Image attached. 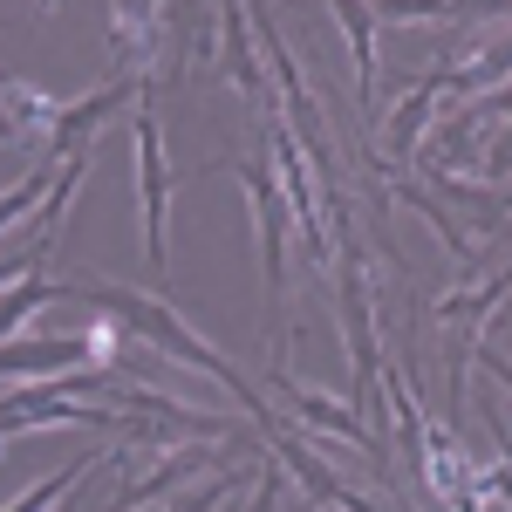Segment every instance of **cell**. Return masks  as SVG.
Returning a JSON list of instances; mask_svg holds the SVG:
<instances>
[{
    "label": "cell",
    "instance_id": "52a82bcc",
    "mask_svg": "<svg viewBox=\"0 0 512 512\" xmlns=\"http://www.w3.org/2000/svg\"><path fill=\"white\" fill-rule=\"evenodd\" d=\"M62 294H69V287H62V280H48L41 267H35V274H21L14 287H7V301H0V335H14V328H21V321L35 315V308L62 301Z\"/></svg>",
    "mask_w": 512,
    "mask_h": 512
},
{
    "label": "cell",
    "instance_id": "5b68a950",
    "mask_svg": "<svg viewBox=\"0 0 512 512\" xmlns=\"http://www.w3.org/2000/svg\"><path fill=\"white\" fill-rule=\"evenodd\" d=\"M437 103H444V82H437V69H431V76H424L410 96H403V103H396V117H390V151H396V158H410V151H417V137L431 130V110H437Z\"/></svg>",
    "mask_w": 512,
    "mask_h": 512
},
{
    "label": "cell",
    "instance_id": "7c38bea8",
    "mask_svg": "<svg viewBox=\"0 0 512 512\" xmlns=\"http://www.w3.org/2000/svg\"><path fill=\"white\" fill-rule=\"evenodd\" d=\"M48 7H55V0H41V14H48Z\"/></svg>",
    "mask_w": 512,
    "mask_h": 512
},
{
    "label": "cell",
    "instance_id": "7a4b0ae2",
    "mask_svg": "<svg viewBox=\"0 0 512 512\" xmlns=\"http://www.w3.org/2000/svg\"><path fill=\"white\" fill-rule=\"evenodd\" d=\"M137 198H144L151 274H164V287H171V171H164V130H158V103H151V76L137 89Z\"/></svg>",
    "mask_w": 512,
    "mask_h": 512
},
{
    "label": "cell",
    "instance_id": "9c48e42d",
    "mask_svg": "<svg viewBox=\"0 0 512 512\" xmlns=\"http://www.w3.org/2000/svg\"><path fill=\"white\" fill-rule=\"evenodd\" d=\"M41 192H48V164H35V171H28L14 192L0 198V233H14V226H21V219H28V212L41 205Z\"/></svg>",
    "mask_w": 512,
    "mask_h": 512
},
{
    "label": "cell",
    "instance_id": "30bf717a",
    "mask_svg": "<svg viewBox=\"0 0 512 512\" xmlns=\"http://www.w3.org/2000/svg\"><path fill=\"white\" fill-rule=\"evenodd\" d=\"M376 21H451V0H369Z\"/></svg>",
    "mask_w": 512,
    "mask_h": 512
},
{
    "label": "cell",
    "instance_id": "ba28073f",
    "mask_svg": "<svg viewBox=\"0 0 512 512\" xmlns=\"http://www.w3.org/2000/svg\"><path fill=\"white\" fill-rule=\"evenodd\" d=\"M89 465H96V451H82V458H69V465H62L55 478H41V485H28V492H21V499H14L7 512H41V506H55V499H62L69 485H82V478H89Z\"/></svg>",
    "mask_w": 512,
    "mask_h": 512
},
{
    "label": "cell",
    "instance_id": "8fae6325",
    "mask_svg": "<svg viewBox=\"0 0 512 512\" xmlns=\"http://www.w3.org/2000/svg\"><path fill=\"white\" fill-rule=\"evenodd\" d=\"M485 362H492V376H499V383H506V396H512V362L499 349H485Z\"/></svg>",
    "mask_w": 512,
    "mask_h": 512
},
{
    "label": "cell",
    "instance_id": "6da1fadb",
    "mask_svg": "<svg viewBox=\"0 0 512 512\" xmlns=\"http://www.w3.org/2000/svg\"><path fill=\"white\" fill-rule=\"evenodd\" d=\"M62 301H96V308H103V315L117 321V328L144 335V342H158V349H164V355H178V362H192L198 376L226 383V396H233V403H246V417H253V424L267 431V444H274V437H287V431H280V417H274V403H260V390H253V383L239 376V369L226 362V355H219V349H205V342H198L192 328L178 321V308H171V301L130 294V287H103V280H82V287H69Z\"/></svg>",
    "mask_w": 512,
    "mask_h": 512
},
{
    "label": "cell",
    "instance_id": "8992f818",
    "mask_svg": "<svg viewBox=\"0 0 512 512\" xmlns=\"http://www.w3.org/2000/svg\"><path fill=\"white\" fill-rule=\"evenodd\" d=\"M219 35H226V76L246 89V96H260V69H253V48H246V0H219Z\"/></svg>",
    "mask_w": 512,
    "mask_h": 512
},
{
    "label": "cell",
    "instance_id": "3957f363",
    "mask_svg": "<svg viewBox=\"0 0 512 512\" xmlns=\"http://www.w3.org/2000/svg\"><path fill=\"white\" fill-rule=\"evenodd\" d=\"M246 198H253V226H260V274H267V321L287 328V198H280L267 164H239Z\"/></svg>",
    "mask_w": 512,
    "mask_h": 512
},
{
    "label": "cell",
    "instance_id": "277c9868",
    "mask_svg": "<svg viewBox=\"0 0 512 512\" xmlns=\"http://www.w3.org/2000/svg\"><path fill=\"white\" fill-rule=\"evenodd\" d=\"M342 28H349V55H355V96H362V117H376V14L369 0H335Z\"/></svg>",
    "mask_w": 512,
    "mask_h": 512
}]
</instances>
